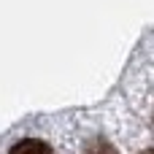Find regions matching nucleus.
<instances>
[{
  "instance_id": "2",
  "label": "nucleus",
  "mask_w": 154,
  "mask_h": 154,
  "mask_svg": "<svg viewBox=\"0 0 154 154\" xmlns=\"http://www.w3.org/2000/svg\"><path fill=\"white\" fill-rule=\"evenodd\" d=\"M141 154H154V149H146V152H141Z\"/></svg>"
},
{
  "instance_id": "1",
  "label": "nucleus",
  "mask_w": 154,
  "mask_h": 154,
  "mask_svg": "<svg viewBox=\"0 0 154 154\" xmlns=\"http://www.w3.org/2000/svg\"><path fill=\"white\" fill-rule=\"evenodd\" d=\"M8 154H51V149L38 138H22L8 149Z\"/></svg>"
}]
</instances>
